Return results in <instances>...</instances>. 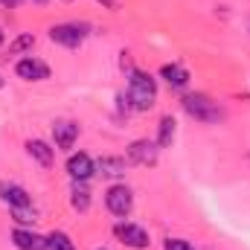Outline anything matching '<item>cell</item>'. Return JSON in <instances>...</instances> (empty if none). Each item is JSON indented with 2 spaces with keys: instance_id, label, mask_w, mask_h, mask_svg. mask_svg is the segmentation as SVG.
<instances>
[{
  "instance_id": "6da1fadb",
  "label": "cell",
  "mask_w": 250,
  "mask_h": 250,
  "mask_svg": "<svg viewBox=\"0 0 250 250\" xmlns=\"http://www.w3.org/2000/svg\"><path fill=\"white\" fill-rule=\"evenodd\" d=\"M128 102L134 111H151L157 102V82L148 73L134 70L128 76Z\"/></svg>"
},
{
  "instance_id": "7a4b0ae2",
  "label": "cell",
  "mask_w": 250,
  "mask_h": 250,
  "mask_svg": "<svg viewBox=\"0 0 250 250\" xmlns=\"http://www.w3.org/2000/svg\"><path fill=\"white\" fill-rule=\"evenodd\" d=\"M184 111H187L192 120H198V123H218L221 120V108L207 96V93H189L184 96Z\"/></svg>"
},
{
  "instance_id": "3957f363",
  "label": "cell",
  "mask_w": 250,
  "mask_h": 250,
  "mask_svg": "<svg viewBox=\"0 0 250 250\" xmlns=\"http://www.w3.org/2000/svg\"><path fill=\"white\" fill-rule=\"evenodd\" d=\"M87 38V23H56L50 26V41L67 47V50H79Z\"/></svg>"
},
{
  "instance_id": "277c9868",
  "label": "cell",
  "mask_w": 250,
  "mask_h": 250,
  "mask_svg": "<svg viewBox=\"0 0 250 250\" xmlns=\"http://www.w3.org/2000/svg\"><path fill=\"white\" fill-rule=\"evenodd\" d=\"M105 207L111 215L117 218H128L131 209H134V192L125 187V184H111L105 192Z\"/></svg>"
},
{
  "instance_id": "5b68a950",
  "label": "cell",
  "mask_w": 250,
  "mask_h": 250,
  "mask_svg": "<svg viewBox=\"0 0 250 250\" xmlns=\"http://www.w3.org/2000/svg\"><path fill=\"white\" fill-rule=\"evenodd\" d=\"M114 233H117V239L123 242L125 248L146 250L148 245H151V239H148V233H146V227H140V224H134V221H125V218H120V221H117V227H114Z\"/></svg>"
},
{
  "instance_id": "8992f818",
  "label": "cell",
  "mask_w": 250,
  "mask_h": 250,
  "mask_svg": "<svg viewBox=\"0 0 250 250\" xmlns=\"http://www.w3.org/2000/svg\"><path fill=\"white\" fill-rule=\"evenodd\" d=\"M67 175H70L73 181H84V184H87V181L96 175V163H93V157L84 154V151L70 154V157H67Z\"/></svg>"
},
{
  "instance_id": "52a82bcc",
  "label": "cell",
  "mask_w": 250,
  "mask_h": 250,
  "mask_svg": "<svg viewBox=\"0 0 250 250\" xmlns=\"http://www.w3.org/2000/svg\"><path fill=\"white\" fill-rule=\"evenodd\" d=\"M15 73L23 82H44V79H50V67L41 62V59H35V56L21 59V62L15 64Z\"/></svg>"
},
{
  "instance_id": "ba28073f",
  "label": "cell",
  "mask_w": 250,
  "mask_h": 250,
  "mask_svg": "<svg viewBox=\"0 0 250 250\" xmlns=\"http://www.w3.org/2000/svg\"><path fill=\"white\" fill-rule=\"evenodd\" d=\"M157 154H160V146L151 143V140H134L128 146V157L137 166H154L157 163Z\"/></svg>"
},
{
  "instance_id": "9c48e42d",
  "label": "cell",
  "mask_w": 250,
  "mask_h": 250,
  "mask_svg": "<svg viewBox=\"0 0 250 250\" xmlns=\"http://www.w3.org/2000/svg\"><path fill=\"white\" fill-rule=\"evenodd\" d=\"M76 140H79V125L76 123H70V120L53 123V143H56L59 151H70Z\"/></svg>"
},
{
  "instance_id": "30bf717a",
  "label": "cell",
  "mask_w": 250,
  "mask_h": 250,
  "mask_svg": "<svg viewBox=\"0 0 250 250\" xmlns=\"http://www.w3.org/2000/svg\"><path fill=\"white\" fill-rule=\"evenodd\" d=\"M0 201L9 207V209H18V207H32V198L29 192L18 184H0Z\"/></svg>"
},
{
  "instance_id": "8fae6325",
  "label": "cell",
  "mask_w": 250,
  "mask_h": 250,
  "mask_svg": "<svg viewBox=\"0 0 250 250\" xmlns=\"http://www.w3.org/2000/svg\"><path fill=\"white\" fill-rule=\"evenodd\" d=\"M12 242L18 250H47V236H38L29 227H18L12 233Z\"/></svg>"
},
{
  "instance_id": "7c38bea8",
  "label": "cell",
  "mask_w": 250,
  "mask_h": 250,
  "mask_svg": "<svg viewBox=\"0 0 250 250\" xmlns=\"http://www.w3.org/2000/svg\"><path fill=\"white\" fill-rule=\"evenodd\" d=\"M26 151H29V157L38 160L44 169H50L53 160H56V148H53L50 143H44V140H29V143H26Z\"/></svg>"
},
{
  "instance_id": "4fadbf2b",
  "label": "cell",
  "mask_w": 250,
  "mask_h": 250,
  "mask_svg": "<svg viewBox=\"0 0 250 250\" xmlns=\"http://www.w3.org/2000/svg\"><path fill=\"white\" fill-rule=\"evenodd\" d=\"M96 175H102V178H123L125 175V157H114V154H105V157H99L96 160Z\"/></svg>"
},
{
  "instance_id": "5bb4252c",
  "label": "cell",
  "mask_w": 250,
  "mask_h": 250,
  "mask_svg": "<svg viewBox=\"0 0 250 250\" xmlns=\"http://www.w3.org/2000/svg\"><path fill=\"white\" fill-rule=\"evenodd\" d=\"M160 79H163L169 87H175V90H184L189 84V73L181 64H163V67H160Z\"/></svg>"
},
{
  "instance_id": "9a60e30c",
  "label": "cell",
  "mask_w": 250,
  "mask_h": 250,
  "mask_svg": "<svg viewBox=\"0 0 250 250\" xmlns=\"http://www.w3.org/2000/svg\"><path fill=\"white\" fill-rule=\"evenodd\" d=\"M70 207L76 212H87L90 209V192L84 187V181H73V189H70Z\"/></svg>"
},
{
  "instance_id": "2e32d148",
  "label": "cell",
  "mask_w": 250,
  "mask_h": 250,
  "mask_svg": "<svg viewBox=\"0 0 250 250\" xmlns=\"http://www.w3.org/2000/svg\"><path fill=\"white\" fill-rule=\"evenodd\" d=\"M175 134H178V120H175V117H163L160 125H157V146H160V148L172 146V143H175Z\"/></svg>"
},
{
  "instance_id": "e0dca14e",
  "label": "cell",
  "mask_w": 250,
  "mask_h": 250,
  "mask_svg": "<svg viewBox=\"0 0 250 250\" xmlns=\"http://www.w3.org/2000/svg\"><path fill=\"white\" fill-rule=\"evenodd\" d=\"M47 250H79V248H76V242H73L67 233L53 230V233L47 236Z\"/></svg>"
},
{
  "instance_id": "ac0fdd59",
  "label": "cell",
  "mask_w": 250,
  "mask_h": 250,
  "mask_svg": "<svg viewBox=\"0 0 250 250\" xmlns=\"http://www.w3.org/2000/svg\"><path fill=\"white\" fill-rule=\"evenodd\" d=\"M32 47H35V35L26 32V35L15 38V41L9 44V56H21V53H26V50H32Z\"/></svg>"
},
{
  "instance_id": "d6986e66",
  "label": "cell",
  "mask_w": 250,
  "mask_h": 250,
  "mask_svg": "<svg viewBox=\"0 0 250 250\" xmlns=\"http://www.w3.org/2000/svg\"><path fill=\"white\" fill-rule=\"evenodd\" d=\"M9 212H12V218H15L18 224H35V221H38L35 207H18V209H9Z\"/></svg>"
},
{
  "instance_id": "ffe728a7",
  "label": "cell",
  "mask_w": 250,
  "mask_h": 250,
  "mask_svg": "<svg viewBox=\"0 0 250 250\" xmlns=\"http://www.w3.org/2000/svg\"><path fill=\"white\" fill-rule=\"evenodd\" d=\"M163 250H195V248L189 245L187 239H166V245H163Z\"/></svg>"
},
{
  "instance_id": "44dd1931",
  "label": "cell",
  "mask_w": 250,
  "mask_h": 250,
  "mask_svg": "<svg viewBox=\"0 0 250 250\" xmlns=\"http://www.w3.org/2000/svg\"><path fill=\"white\" fill-rule=\"evenodd\" d=\"M23 0H0V6H6V9H18Z\"/></svg>"
},
{
  "instance_id": "7402d4cb",
  "label": "cell",
  "mask_w": 250,
  "mask_h": 250,
  "mask_svg": "<svg viewBox=\"0 0 250 250\" xmlns=\"http://www.w3.org/2000/svg\"><path fill=\"white\" fill-rule=\"evenodd\" d=\"M99 3H102V0H99ZM105 3H108L111 9H117V0H105Z\"/></svg>"
},
{
  "instance_id": "603a6c76",
  "label": "cell",
  "mask_w": 250,
  "mask_h": 250,
  "mask_svg": "<svg viewBox=\"0 0 250 250\" xmlns=\"http://www.w3.org/2000/svg\"><path fill=\"white\" fill-rule=\"evenodd\" d=\"M3 41H6V35H3V29H0V44H3Z\"/></svg>"
},
{
  "instance_id": "cb8c5ba5",
  "label": "cell",
  "mask_w": 250,
  "mask_h": 250,
  "mask_svg": "<svg viewBox=\"0 0 250 250\" xmlns=\"http://www.w3.org/2000/svg\"><path fill=\"white\" fill-rule=\"evenodd\" d=\"M35 3H47V0H35Z\"/></svg>"
},
{
  "instance_id": "d4e9b609",
  "label": "cell",
  "mask_w": 250,
  "mask_h": 250,
  "mask_svg": "<svg viewBox=\"0 0 250 250\" xmlns=\"http://www.w3.org/2000/svg\"><path fill=\"white\" fill-rule=\"evenodd\" d=\"M0 87H3V79H0Z\"/></svg>"
},
{
  "instance_id": "484cf974",
  "label": "cell",
  "mask_w": 250,
  "mask_h": 250,
  "mask_svg": "<svg viewBox=\"0 0 250 250\" xmlns=\"http://www.w3.org/2000/svg\"><path fill=\"white\" fill-rule=\"evenodd\" d=\"M99 250H105V248H99Z\"/></svg>"
}]
</instances>
